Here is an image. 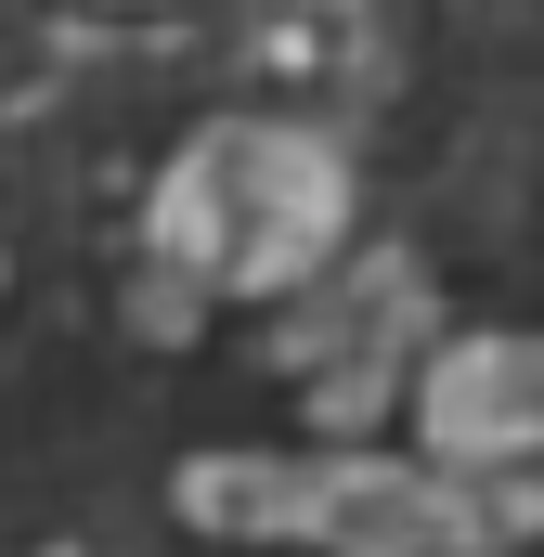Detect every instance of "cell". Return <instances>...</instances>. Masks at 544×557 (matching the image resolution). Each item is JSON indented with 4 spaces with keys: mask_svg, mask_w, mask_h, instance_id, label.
Wrapping results in <instances>:
<instances>
[{
    "mask_svg": "<svg viewBox=\"0 0 544 557\" xmlns=\"http://www.w3.org/2000/svg\"><path fill=\"white\" fill-rule=\"evenodd\" d=\"M337 221H350V169L324 131H285V117H208L156 169V260L208 298H285L337 260Z\"/></svg>",
    "mask_w": 544,
    "mask_h": 557,
    "instance_id": "2",
    "label": "cell"
},
{
    "mask_svg": "<svg viewBox=\"0 0 544 557\" xmlns=\"http://www.w3.org/2000/svg\"><path fill=\"white\" fill-rule=\"evenodd\" d=\"M182 519L234 532V545H298V557H506L519 532H544V493L324 441V454H195Z\"/></svg>",
    "mask_w": 544,
    "mask_h": 557,
    "instance_id": "1",
    "label": "cell"
},
{
    "mask_svg": "<svg viewBox=\"0 0 544 557\" xmlns=\"http://www.w3.org/2000/svg\"><path fill=\"white\" fill-rule=\"evenodd\" d=\"M415 441L428 467L467 480H532L544 467V337L532 324H467L415 363Z\"/></svg>",
    "mask_w": 544,
    "mask_h": 557,
    "instance_id": "3",
    "label": "cell"
}]
</instances>
